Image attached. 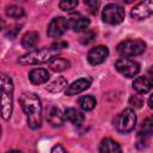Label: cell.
<instances>
[{"instance_id": "1", "label": "cell", "mask_w": 153, "mask_h": 153, "mask_svg": "<svg viewBox=\"0 0 153 153\" xmlns=\"http://www.w3.org/2000/svg\"><path fill=\"white\" fill-rule=\"evenodd\" d=\"M20 105L27 117V124L31 129H38L42 126V103L33 92H24L20 96Z\"/></svg>"}, {"instance_id": "2", "label": "cell", "mask_w": 153, "mask_h": 153, "mask_svg": "<svg viewBox=\"0 0 153 153\" xmlns=\"http://www.w3.org/2000/svg\"><path fill=\"white\" fill-rule=\"evenodd\" d=\"M13 92L14 87L11 76L5 73H0V114L5 121L10 120L12 115Z\"/></svg>"}, {"instance_id": "3", "label": "cell", "mask_w": 153, "mask_h": 153, "mask_svg": "<svg viewBox=\"0 0 153 153\" xmlns=\"http://www.w3.org/2000/svg\"><path fill=\"white\" fill-rule=\"evenodd\" d=\"M56 50L50 48H39L30 50L29 53L24 54L22 57H19L18 62L23 66H32V65H41L49 62L53 57L56 56Z\"/></svg>"}, {"instance_id": "4", "label": "cell", "mask_w": 153, "mask_h": 153, "mask_svg": "<svg viewBox=\"0 0 153 153\" xmlns=\"http://www.w3.org/2000/svg\"><path fill=\"white\" fill-rule=\"evenodd\" d=\"M136 124V115L133 109L127 108L122 110L115 118V128L118 133L127 134L135 128Z\"/></svg>"}, {"instance_id": "5", "label": "cell", "mask_w": 153, "mask_h": 153, "mask_svg": "<svg viewBox=\"0 0 153 153\" xmlns=\"http://www.w3.org/2000/svg\"><path fill=\"white\" fill-rule=\"evenodd\" d=\"M146 49V43L141 39H126L117 45V53L126 57H133L142 54Z\"/></svg>"}, {"instance_id": "6", "label": "cell", "mask_w": 153, "mask_h": 153, "mask_svg": "<svg viewBox=\"0 0 153 153\" xmlns=\"http://www.w3.org/2000/svg\"><path fill=\"white\" fill-rule=\"evenodd\" d=\"M124 10L122 6L117 4H108L102 12V19L103 22L111 24V25H117L123 22L124 19Z\"/></svg>"}, {"instance_id": "7", "label": "cell", "mask_w": 153, "mask_h": 153, "mask_svg": "<svg viewBox=\"0 0 153 153\" xmlns=\"http://www.w3.org/2000/svg\"><path fill=\"white\" fill-rule=\"evenodd\" d=\"M116 69L127 78H133L140 72V65L130 59H120L115 63Z\"/></svg>"}, {"instance_id": "8", "label": "cell", "mask_w": 153, "mask_h": 153, "mask_svg": "<svg viewBox=\"0 0 153 153\" xmlns=\"http://www.w3.org/2000/svg\"><path fill=\"white\" fill-rule=\"evenodd\" d=\"M68 29V20L65 17H56L54 18L47 29V33L51 38H56L62 36Z\"/></svg>"}, {"instance_id": "9", "label": "cell", "mask_w": 153, "mask_h": 153, "mask_svg": "<svg viewBox=\"0 0 153 153\" xmlns=\"http://www.w3.org/2000/svg\"><path fill=\"white\" fill-rule=\"evenodd\" d=\"M152 13H153V2L151 0H147V1L139 2L136 6H134L130 12V16L136 20H143L151 17Z\"/></svg>"}, {"instance_id": "10", "label": "cell", "mask_w": 153, "mask_h": 153, "mask_svg": "<svg viewBox=\"0 0 153 153\" xmlns=\"http://www.w3.org/2000/svg\"><path fill=\"white\" fill-rule=\"evenodd\" d=\"M108 55H109V49L105 45H97L88 51L87 61L92 66H97V65L103 63L108 59Z\"/></svg>"}, {"instance_id": "11", "label": "cell", "mask_w": 153, "mask_h": 153, "mask_svg": "<svg viewBox=\"0 0 153 153\" xmlns=\"http://www.w3.org/2000/svg\"><path fill=\"white\" fill-rule=\"evenodd\" d=\"M90 86H91V79H88V78L78 79L76 81L72 82V84L66 88V94H67V96L78 94V93L85 91L86 88H88Z\"/></svg>"}, {"instance_id": "12", "label": "cell", "mask_w": 153, "mask_h": 153, "mask_svg": "<svg viewBox=\"0 0 153 153\" xmlns=\"http://www.w3.org/2000/svg\"><path fill=\"white\" fill-rule=\"evenodd\" d=\"M47 121L53 127H61L65 123V117L62 111L57 106H50L47 111Z\"/></svg>"}, {"instance_id": "13", "label": "cell", "mask_w": 153, "mask_h": 153, "mask_svg": "<svg viewBox=\"0 0 153 153\" xmlns=\"http://www.w3.org/2000/svg\"><path fill=\"white\" fill-rule=\"evenodd\" d=\"M49 78H50V75H49L48 71L44 68H35L29 73V79L35 85L44 84L49 80Z\"/></svg>"}, {"instance_id": "14", "label": "cell", "mask_w": 153, "mask_h": 153, "mask_svg": "<svg viewBox=\"0 0 153 153\" xmlns=\"http://www.w3.org/2000/svg\"><path fill=\"white\" fill-rule=\"evenodd\" d=\"M133 88L141 94H145L152 88V80L148 76H137L133 82Z\"/></svg>"}, {"instance_id": "15", "label": "cell", "mask_w": 153, "mask_h": 153, "mask_svg": "<svg viewBox=\"0 0 153 153\" xmlns=\"http://www.w3.org/2000/svg\"><path fill=\"white\" fill-rule=\"evenodd\" d=\"M63 117H65V120L69 121L74 126H81L82 122H84V120H85V116L82 115V112L79 111V110H76L75 108H68L65 111Z\"/></svg>"}, {"instance_id": "16", "label": "cell", "mask_w": 153, "mask_h": 153, "mask_svg": "<svg viewBox=\"0 0 153 153\" xmlns=\"http://www.w3.org/2000/svg\"><path fill=\"white\" fill-rule=\"evenodd\" d=\"M68 26H71L73 31L75 32H81V31H85L90 26V20L86 17L76 16L68 22Z\"/></svg>"}, {"instance_id": "17", "label": "cell", "mask_w": 153, "mask_h": 153, "mask_svg": "<svg viewBox=\"0 0 153 153\" xmlns=\"http://www.w3.org/2000/svg\"><path fill=\"white\" fill-rule=\"evenodd\" d=\"M39 41V35L36 31H27L26 33H24V36L22 37V45L26 49H31L33 50L37 45Z\"/></svg>"}, {"instance_id": "18", "label": "cell", "mask_w": 153, "mask_h": 153, "mask_svg": "<svg viewBox=\"0 0 153 153\" xmlns=\"http://www.w3.org/2000/svg\"><path fill=\"white\" fill-rule=\"evenodd\" d=\"M121 146L112 139H104L99 145V153H121Z\"/></svg>"}, {"instance_id": "19", "label": "cell", "mask_w": 153, "mask_h": 153, "mask_svg": "<svg viewBox=\"0 0 153 153\" xmlns=\"http://www.w3.org/2000/svg\"><path fill=\"white\" fill-rule=\"evenodd\" d=\"M69 66H71V63L68 60H66L63 57H59V56H55L49 61V68L53 72H62V71L67 69Z\"/></svg>"}, {"instance_id": "20", "label": "cell", "mask_w": 153, "mask_h": 153, "mask_svg": "<svg viewBox=\"0 0 153 153\" xmlns=\"http://www.w3.org/2000/svg\"><path fill=\"white\" fill-rule=\"evenodd\" d=\"M66 87H67V80L63 76H57L55 80H53L51 82H49L47 85V90L49 92H51V93L61 92Z\"/></svg>"}, {"instance_id": "21", "label": "cell", "mask_w": 153, "mask_h": 153, "mask_svg": "<svg viewBox=\"0 0 153 153\" xmlns=\"http://www.w3.org/2000/svg\"><path fill=\"white\" fill-rule=\"evenodd\" d=\"M78 104H79V106H80L82 110L90 111V110H92V109L96 106V99H94V97L91 96V94L82 96V97L79 98Z\"/></svg>"}, {"instance_id": "22", "label": "cell", "mask_w": 153, "mask_h": 153, "mask_svg": "<svg viewBox=\"0 0 153 153\" xmlns=\"http://www.w3.org/2000/svg\"><path fill=\"white\" fill-rule=\"evenodd\" d=\"M24 8L23 7H20V6H18V5H11V6H8L7 8H6V14L8 16V17H11V18H22L23 16H24Z\"/></svg>"}, {"instance_id": "23", "label": "cell", "mask_w": 153, "mask_h": 153, "mask_svg": "<svg viewBox=\"0 0 153 153\" xmlns=\"http://www.w3.org/2000/svg\"><path fill=\"white\" fill-rule=\"evenodd\" d=\"M59 6L63 11H73L78 6V1H61Z\"/></svg>"}, {"instance_id": "24", "label": "cell", "mask_w": 153, "mask_h": 153, "mask_svg": "<svg viewBox=\"0 0 153 153\" xmlns=\"http://www.w3.org/2000/svg\"><path fill=\"white\" fill-rule=\"evenodd\" d=\"M142 130H143V134H147V135L152 134V131H153V121H152V118H146L143 121Z\"/></svg>"}, {"instance_id": "25", "label": "cell", "mask_w": 153, "mask_h": 153, "mask_svg": "<svg viewBox=\"0 0 153 153\" xmlns=\"http://www.w3.org/2000/svg\"><path fill=\"white\" fill-rule=\"evenodd\" d=\"M142 103L143 102H142V99L139 96H131L129 98V105H131L135 109H140L142 106Z\"/></svg>"}, {"instance_id": "26", "label": "cell", "mask_w": 153, "mask_h": 153, "mask_svg": "<svg viewBox=\"0 0 153 153\" xmlns=\"http://www.w3.org/2000/svg\"><path fill=\"white\" fill-rule=\"evenodd\" d=\"M67 47H68V43H67V42H65V41H57L56 43H54V44L51 45V48H53L54 50H56V51H59L60 49L67 48Z\"/></svg>"}, {"instance_id": "27", "label": "cell", "mask_w": 153, "mask_h": 153, "mask_svg": "<svg viewBox=\"0 0 153 153\" xmlns=\"http://www.w3.org/2000/svg\"><path fill=\"white\" fill-rule=\"evenodd\" d=\"M96 37V33L93 32V31H90L88 32V35H86L85 37H82V39H81V42L84 43V44H88L90 42H92L93 41V38Z\"/></svg>"}, {"instance_id": "28", "label": "cell", "mask_w": 153, "mask_h": 153, "mask_svg": "<svg viewBox=\"0 0 153 153\" xmlns=\"http://www.w3.org/2000/svg\"><path fill=\"white\" fill-rule=\"evenodd\" d=\"M50 153H67V149H66L63 146H61V145H55V146L51 148Z\"/></svg>"}, {"instance_id": "29", "label": "cell", "mask_w": 153, "mask_h": 153, "mask_svg": "<svg viewBox=\"0 0 153 153\" xmlns=\"http://www.w3.org/2000/svg\"><path fill=\"white\" fill-rule=\"evenodd\" d=\"M4 26H5V22H4V19L0 18V31L4 29Z\"/></svg>"}, {"instance_id": "30", "label": "cell", "mask_w": 153, "mask_h": 153, "mask_svg": "<svg viewBox=\"0 0 153 153\" xmlns=\"http://www.w3.org/2000/svg\"><path fill=\"white\" fill-rule=\"evenodd\" d=\"M7 153H22V152H20V151H14V149H13V151H8Z\"/></svg>"}, {"instance_id": "31", "label": "cell", "mask_w": 153, "mask_h": 153, "mask_svg": "<svg viewBox=\"0 0 153 153\" xmlns=\"http://www.w3.org/2000/svg\"><path fill=\"white\" fill-rule=\"evenodd\" d=\"M0 136H1V128H0Z\"/></svg>"}]
</instances>
